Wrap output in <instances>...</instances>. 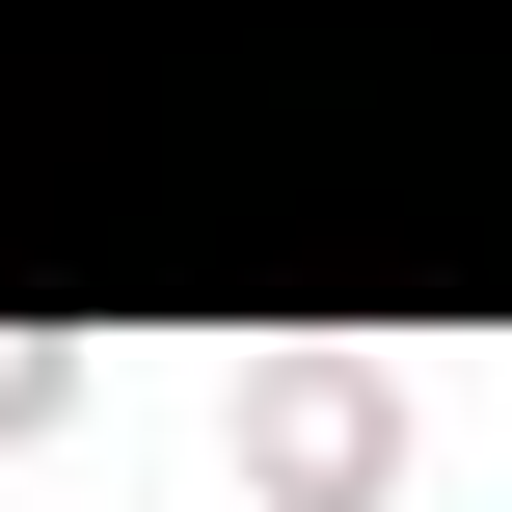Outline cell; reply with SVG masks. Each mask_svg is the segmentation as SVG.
Masks as SVG:
<instances>
[{"instance_id":"1","label":"cell","mask_w":512,"mask_h":512,"mask_svg":"<svg viewBox=\"0 0 512 512\" xmlns=\"http://www.w3.org/2000/svg\"><path fill=\"white\" fill-rule=\"evenodd\" d=\"M378 459H405V378H378V351H270V378H243V486L270 512H351Z\"/></svg>"}]
</instances>
